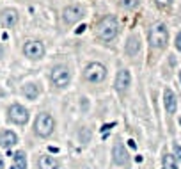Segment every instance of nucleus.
I'll return each mask as SVG.
<instances>
[{
	"label": "nucleus",
	"mask_w": 181,
	"mask_h": 169,
	"mask_svg": "<svg viewBox=\"0 0 181 169\" xmlns=\"http://www.w3.org/2000/svg\"><path fill=\"white\" fill-rule=\"evenodd\" d=\"M119 32V23H117V18L115 16H105L99 20L98 27H96V36L98 39H101L103 43H108L117 36Z\"/></svg>",
	"instance_id": "1"
},
{
	"label": "nucleus",
	"mask_w": 181,
	"mask_h": 169,
	"mask_svg": "<svg viewBox=\"0 0 181 169\" xmlns=\"http://www.w3.org/2000/svg\"><path fill=\"white\" fill-rule=\"evenodd\" d=\"M2 23L7 29H13L18 23V13L14 9H4L2 11Z\"/></svg>",
	"instance_id": "14"
},
{
	"label": "nucleus",
	"mask_w": 181,
	"mask_h": 169,
	"mask_svg": "<svg viewBox=\"0 0 181 169\" xmlns=\"http://www.w3.org/2000/svg\"><path fill=\"white\" fill-rule=\"evenodd\" d=\"M50 80L53 82V86H57V87H66L71 82V73L66 66H55L50 73Z\"/></svg>",
	"instance_id": "5"
},
{
	"label": "nucleus",
	"mask_w": 181,
	"mask_h": 169,
	"mask_svg": "<svg viewBox=\"0 0 181 169\" xmlns=\"http://www.w3.org/2000/svg\"><path fill=\"white\" fill-rule=\"evenodd\" d=\"M4 57V46H2V43H0V59Z\"/></svg>",
	"instance_id": "24"
},
{
	"label": "nucleus",
	"mask_w": 181,
	"mask_h": 169,
	"mask_svg": "<svg viewBox=\"0 0 181 169\" xmlns=\"http://www.w3.org/2000/svg\"><path fill=\"white\" fill-rule=\"evenodd\" d=\"M23 96H27V100H36L39 96V87L38 84H34V82H28V84H25L22 89Z\"/></svg>",
	"instance_id": "15"
},
{
	"label": "nucleus",
	"mask_w": 181,
	"mask_h": 169,
	"mask_svg": "<svg viewBox=\"0 0 181 169\" xmlns=\"http://www.w3.org/2000/svg\"><path fill=\"white\" fill-rule=\"evenodd\" d=\"M163 166H165V169H178V166H176V158L172 157V155H165Z\"/></svg>",
	"instance_id": "19"
},
{
	"label": "nucleus",
	"mask_w": 181,
	"mask_h": 169,
	"mask_svg": "<svg viewBox=\"0 0 181 169\" xmlns=\"http://www.w3.org/2000/svg\"><path fill=\"white\" fill-rule=\"evenodd\" d=\"M83 14H85V11H83L82 6L71 4V6H68L66 9L62 11V20H64V23H68V25H75V23H78L83 18Z\"/></svg>",
	"instance_id": "6"
},
{
	"label": "nucleus",
	"mask_w": 181,
	"mask_h": 169,
	"mask_svg": "<svg viewBox=\"0 0 181 169\" xmlns=\"http://www.w3.org/2000/svg\"><path fill=\"white\" fill-rule=\"evenodd\" d=\"M179 82H181V73H179Z\"/></svg>",
	"instance_id": "26"
},
{
	"label": "nucleus",
	"mask_w": 181,
	"mask_h": 169,
	"mask_svg": "<svg viewBox=\"0 0 181 169\" xmlns=\"http://www.w3.org/2000/svg\"><path fill=\"white\" fill-rule=\"evenodd\" d=\"M138 2L140 0H121V7L126 9V11H132V9H135L138 6Z\"/></svg>",
	"instance_id": "18"
},
{
	"label": "nucleus",
	"mask_w": 181,
	"mask_h": 169,
	"mask_svg": "<svg viewBox=\"0 0 181 169\" xmlns=\"http://www.w3.org/2000/svg\"><path fill=\"white\" fill-rule=\"evenodd\" d=\"M154 2H156L160 7H169L170 4H172V0H154Z\"/></svg>",
	"instance_id": "22"
},
{
	"label": "nucleus",
	"mask_w": 181,
	"mask_h": 169,
	"mask_svg": "<svg viewBox=\"0 0 181 169\" xmlns=\"http://www.w3.org/2000/svg\"><path fill=\"white\" fill-rule=\"evenodd\" d=\"M174 158H178L181 162V146L179 144H174Z\"/></svg>",
	"instance_id": "21"
},
{
	"label": "nucleus",
	"mask_w": 181,
	"mask_h": 169,
	"mask_svg": "<svg viewBox=\"0 0 181 169\" xmlns=\"http://www.w3.org/2000/svg\"><path fill=\"white\" fill-rule=\"evenodd\" d=\"M163 103H165V109L169 114H174L176 109H178V102H176V94L170 91V89H165L163 93Z\"/></svg>",
	"instance_id": "13"
},
{
	"label": "nucleus",
	"mask_w": 181,
	"mask_h": 169,
	"mask_svg": "<svg viewBox=\"0 0 181 169\" xmlns=\"http://www.w3.org/2000/svg\"><path fill=\"white\" fill-rule=\"evenodd\" d=\"M179 125H181V121H179Z\"/></svg>",
	"instance_id": "27"
},
{
	"label": "nucleus",
	"mask_w": 181,
	"mask_h": 169,
	"mask_svg": "<svg viewBox=\"0 0 181 169\" xmlns=\"http://www.w3.org/2000/svg\"><path fill=\"white\" fill-rule=\"evenodd\" d=\"M80 139H82L83 142H87L89 139H91V132H89V130H82V132H80Z\"/></svg>",
	"instance_id": "20"
},
{
	"label": "nucleus",
	"mask_w": 181,
	"mask_h": 169,
	"mask_svg": "<svg viewBox=\"0 0 181 169\" xmlns=\"http://www.w3.org/2000/svg\"><path fill=\"white\" fill-rule=\"evenodd\" d=\"M124 52H126V55H130V57H137L138 52H140V39H138L137 36H132V38L126 41Z\"/></svg>",
	"instance_id": "11"
},
{
	"label": "nucleus",
	"mask_w": 181,
	"mask_h": 169,
	"mask_svg": "<svg viewBox=\"0 0 181 169\" xmlns=\"http://www.w3.org/2000/svg\"><path fill=\"white\" fill-rule=\"evenodd\" d=\"M112 160H114V164H117V166L126 164L128 155H126V150H124V146H123L121 142H115V146L112 148Z\"/></svg>",
	"instance_id": "10"
},
{
	"label": "nucleus",
	"mask_w": 181,
	"mask_h": 169,
	"mask_svg": "<svg viewBox=\"0 0 181 169\" xmlns=\"http://www.w3.org/2000/svg\"><path fill=\"white\" fill-rule=\"evenodd\" d=\"M176 48L181 52V32H178V36H176Z\"/></svg>",
	"instance_id": "23"
},
{
	"label": "nucleus",
	"mask_w": 181,
	"mask_h": 169,
	"mask_svg": "<svg viewBox=\"0 0 181 169\" xmlns=\"http://www.w3.org/2000/svg\"><path fill=\"white\" fill-rule=\"evenodd\" d=\"M0 167H4V158H2V155H0Z\"/></svg>",
	"instance_id": "25"
},
{
	"label": "nucleus",
	"mask_w": 181,
	"mask_h": 169,
	"mask_svg": "<svg viewBox=\"0 0 181 169\" xmlns=\"http://www.w3.org/2000/svg\"><path fill=\"white\" fill-rule=\"evenodd\" d=\"M55 128V121L53 118L50 114H39L38 116V119H36V125H34V130H36V134L41 137H48L52 135V132H53Z\"/></svg>",
	"instance_id": "4"
},
{
	"label": "nucleus",
	"mask_w": 181,
	"mask_h": 169,
	"mask_svg": "<svg viewBox=\"0 0 181 169\" xmlns=\"http://www.w3.org/2000/svg\"><path fill=\"white\" fill-rule=\"evenodd\" d=\"M7 114H9V119H11L13 123H16V125H25L28 121V110L20 103L11 105L9 110H7Z\"/></svg>",
	"instance_id": "7"
},
{
	"label": "nucleus",
	"mask_w": 181,
	"mask_h": 169,
	"mask_svg": "<svg viewBox=\"0 0 181 169\" xmlns=\"http://www.w3.org/2000/svg\"><path fill=\"white\" fill-rule=\"evenodd\" d=\"M18 142V135L13 130H4L0 134V146L2 148H11Z\"/></svg>",
	"instance_id": "12"
},
{
	"label": "nucleus",
	"mask_w": 181,
	"mask_h": 169,
	"mask_svg": "<svg viewBox=\"0 0 181 169\" xmlns=\"http://www.w3.org/2000/svg\"><path fill=\"white\" fill-rule=\"evenodd\" d=\"M169 43V30L165 27L163 23H156L151 30H149V45L153 48H165Z\"/></svg>",
	"instance_id": "2"
},
{
	"label": "nucleus",
	"mask_w": 181,
	"mask_h": 169,
	"mask_svg": "<svg viewBox=\"0 0 181 169\" xmlns=\"http://www.w3.org/2000/svg\"><path fill=\"white\" fill-rule=\"evenodd\" d=\"M23 54L28 59H41L44 55V45L41 41H27L23 45Z\"/></svg>",
	"instance_id": "8"
},
{
	"label": "nucleus",
	"mask_w": 181,
	"mask_h": 169,
	"mask_svg": "<svg viewBox=\"0 0 181 169\" xmlns=\"http://www.w3.org/2000/svg\"><path fill=\"white\" fill-rule=\"evenodd\" d=\"M13 160H14V167L16 169H27V155L23 151H16Z\"/></svg>",
	"instance_id": "17"
},
{
	"label": "nucleus",
	"mask_w": 181,
	"mask_h": 169,
	"mask_svg": "<svg viewBox=\"0 0 181 169\" xmlns=\"http://www.w3.org/2000/svg\"><path fill=\"white\" fill-rule=\"evenodd\" d=\"M130 84H132V75H130V71L128 70H121L115 77V91L117 93H124L128 87H130Z\"/></svg>",
	"instance_id": "9"
},
{
	"label": "nucleus",
	"mask_w": 181,
	"mask_h": 169,
	"mask_svg": "<svg viewBox=\"0 0 181 169\" xmlns=\"http://www.w3.org/2000/svg\"><path fill=\"white\" fill-rule=\"evenodd\" d=\"M57 167H59V162L53 157L43 155V157L39 158V169H57Z\"/></svg>",
	"instance_id": "16"
},
{
	"label": "nucleus",
	"mask_w": 181,
	"mask_h": 169,
	"mask_svg": "<svg viewBox=\"0 0 181 169\" xmlns=\"http://www.w3.org/2000/svg\"><path fill=\"white\" fill-rule=\"evenodd\" d=\"M107 77V68L99 62H91L87 64V68L83 70V78L91 84H99V82L105 80Z\"/></svg>",
	"instance_id": "3"
}]
</instances>
